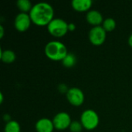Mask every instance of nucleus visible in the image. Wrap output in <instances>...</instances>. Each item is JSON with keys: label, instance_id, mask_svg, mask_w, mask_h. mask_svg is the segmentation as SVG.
I'll list each match as a JSON object with an SVG mask.
<instances>
[{"label": "nucleus", "instance_id": "nucleus-1", "mask_svg": "<svg viewBox=\"0 0 132 132\" xmlns=\"http://www.w3.org/2000/svg\"><path fill=\"white\" fill-rule=\"evenodd\" d=\"M29 14L32 22L38 26H47L54 19V9L47 2H38L33 5Z\"/></svg>", "mask_w": 132, "mask_h": 132}, {"label": "nucleus", "instance_id": "nucleus-2", "mask_svg": "<svg viewBox=\"0 0 132 132\" xmlns=\"http://www.w3.org/2000/svg\"><path fill=\"white\" fill-rule=\"evenodd\" d=\"M44 53L46 57L53 61H62L68 54L67 46L60 41L52 40L46 43Z\"/></svg>", "mask_w": 132, "mask_h": 132}, {"label": "nucleus", "instance_id": "nucleus-3", "mask_svg": "<svg viewBox=\"0 0 132 132\" xmlns=\"http://www.w3.org/2000/svg\"><path fill=\"white\" fill-rule=\"evenodd\" d=\"M80 121L84 129L87 131H93L99 125L100 118L95 111L92 109H87L82 112Z\"/></svg>", "mask_w": 132, "mask_h": 132}, {"label": "nucleus", "instance_id": "nucleus-4", "mask_svg": "<svg viewBox=\"0 0 132 132\" xmlns=\"http://www.w3.org/2000/svg\"><path fill=\"white\" fill-rule=\"evenodd\" d=\"M68 24L63 19L54 18L46 27L50 35L56 38H61L68 32Z\"/></svg>", "mask_w": 132, "mask_h": 132}, {"label": "nucleus", "instance_id": "nucleus-5", "mask_svg": "<svg viewBox=\"0 0 132 132\" xmlns=\"http://www.w3.org/2000/svg\"><path fill=\"white\" fill-rule=\"evenodd\" d=\"M107 37V32L102 26L92 27L89 32V40L94 46H101L104 43Z\"/></svg>", "mask_w": 132, "mask_h": 132}, {"label": "nucleus", "instance_id": "nucleus-6", "mask_svg": "<svg viewBox=\"0 0 132 132\" xmlns=\"http://www.w3.org/2000/svg\"><path fill=\"white\" fill-rule=\"evenodd\" d=\"M72 122L70 114L67 112L61 111L57 113L53 119L54 128L57 131H64L70 128Z\"/></svg>", "mask_w": 132, "mask_h": 132}, {"label": "nucleus", "instance_id": "nucleus-7", "mask_svg": "<svg viewBox=\"0 0 132 132\" xmlns=\"http://www.w3.org/2000/svg\"><path fill=\"white\" fill-rule=\"evenodd\" d=\"M66 97L68 102L74 107L81 106L85 98L84 92L78 87H70L66 94Z\"/></svg>", "mask_w": 132, "mask_h": 132}, {"label": "nucleus", "instance_id": "nucleus-8", "mask_svg": "<svg viewBox=\"0 0 132 132\" xmlns=\"http://www.w3.org/2000/svg\"><path fill=\"white\" fill-rule=\"evenodd\" d=\"M32 20L29 13L19 12L16 15L14 21V26L15 29L19 32H24L27 31L31 26Z\"/></svg>", "mask_w": 132, "mask_h": 132}, {"label": "nucleus", "instance_id": "nucleus-9", "mask_svg": "<svg viewBox=\"0 0 132 132\" xmlns=\"http://www.w3.org/2000/svg\"><path fill=\"white\" fill-rule=\"evenodd\" d=\"M86 20L90 25H91L93 27H94V26H101L103 23L104 19L103 18L102 14L99 11L93 9V10H90L87 12Z\"/></svg>", "mask_w": 132, "mask_h": 132}, {"label": "nucleus", "instance_id": "nucleus-10", "mask_svg": "<svg viewBox=\"0 0 132 132\" xmlns=\"http://www.w3.org/2000/svg\"><path fill=\"white\" fill-rule=\"evenodd\" d=\"M35 129L36 132H53L55 128L53 120H50L47 118H43L36 121L35 125Z\"/></svg>", "mask_w": 132, "mask_h": 132}, {"label": "nucleus", "instance_id": "nucleus-11", "mask_svg": "<svg viewBox=\"0 0 132 132\" xmlns=\"http://www.w3.org/2000/svg\"><path fill=\"white\" fill-rule=\"evenodd\" d=\"M93 2L91 0H73L71 2L72 8L77 12H88L91 8Z\"/></svg>", "mask_w": 132, "mask_h": 132}, {"label": "nucleus", "instance_id": "nucleus-12", "mask_svg": "<svg viewBox=\"0 0 132 132\" xmlns=\"http://www.w3.org/2000/svg\"><path fill=\"white\" fill-rule=\"evenodd\" d=\"M0 58L4 63L10 64L15 60L16 56L15 53L11 50H2L0 53Z\"/></svg>", "mask_w": 132, "mask_h": 132}, {"label": "nucleus", "instance_id": "nucleus-13", "mask_svg": "<svg viewBox=\"0 0 132 132\" xmlns=\"http://www.w3.org/2000/svg\"><path fill=\"white\" fill-rule=\"evenodd\" d=\"M16 6L21 12L29 13L33 5L29 0H18L16 2Z\"/></svg>", "mask_w": 132, "mask_h": 132}, {"label": "nucleus", "instance_id": "nucleus-14", "mask_svg": "<svg viewBox=\"0 0 132 132\" xmlns=\"http://www.w3.org/2000/svg\"><path fill=\"white\" fill-rule=\"evenodd\" d=\"M4 132H21L20 125L18 121L12 120L5 124Z\"/></svg>", "mask_w": 132, "mask_h": 132}, {"label": "nucleus", "instance_id": "nucleus-15", "mask_svg": "<svg viewBox=\"0 0 132 132\" xmlns=\"http://www.w3.org/2000/svg\"><path fill=\"white\" fill-rule=\"evenodd\" d=\"M77 62V58L73 53H68V54L64 57V59L62 60V63L63 67L66 68H71L73 67Z\"/></svg>", "mask_w": 132, "mask_h": 132}, {"label": "nucleus", "instance_id": "nucleus-16", "mask_svg": "<svg viewBox=\"0 0 132 132\" xmlns=\"http://www.w3.org/2000/svg\"><path fill=\"white\" fill-rule=\"evenodd\" d=\"M116 21L113 18H107L104 20L102 23V27L104 29V30L108 32H112L116 28Z\"/></svg>", "mask_w": 132, "mask_h": 132}, {"label": "nucleus", "instance_id": "nucleus-17", "mask_svg": "<svg viewBox=\"0 0 132 132\" xmlns=\"http://www.w3.org/2000/svg\"><path fill=\"white\" fill-rule=\"evenodd\" d=\"M83 128H84V127H83L82 124L80 123V121H72L70 124V126L69 128L70 132H81Z\"/></svg>", "mask_w": 132, "mask_h": 132}, {"label": "nucleus", "instance_id": "nucleus-18", "mask_svg": "<svg viewBox=\"0 0 132 132\" xmlns=\"http://www.w3.org/2000/svg\"><path fill=\"white\" fill-rule=\"evenodd\" d=\"M70 88H68V87L65 84H60L59 86H58V90L60 93H63V94H67V91L69 90Z\"/></svg>", "mask_w": 132, "mask_h": 132}, {"label": "nucleus", "instance_id": "nucleus-19", "mask_svg": "<svg viewBox=\"0 0 132 132\" xmlns=\"http://www.w3.org/2000/svg\"><path fill=\"white\" fill-rule=\"evenodd\" d=\"M68 29H69V31H70V32L74 31V30L76 29V25H75L74 23H73V22L69 23V24H68Z\"/></svg>", "mask_w": 132, "mask_h": 132}, {"label": "nucleus", "instance_id": "nucleus-20", "mask_svg": "<svg viewBox=\"0 0 132 132\" xmlns=\"http://www.w3.org/2000/svg\"><path fill=\"white\" fill-rule=\"evenodd\" d=\"M3 119H4V121H6V123H7V122H9V121H12V120H11V118H10V116H9V114H4V116H3Z\"/></svg>", "mask_w": 132, "mask_h": 132}, {"label": "nucleus", "instance_id": "nucleus-21", "mask_svg": "<svg viewBox=\"0 0 132 132\" xmlns=\"http://www.w3.org/2000/svg\"><path fill=\"white\" fill-rule=\"evenodd\" d=\"M4 36V28L2 25H0V38L2 39Z\"/></svg>", "mask_w": 132, "mask_h": 132}, {"label": "nucleus", "instance_id": "nucleus-22", "mask_svg": "<svg viewBox=\"0 0 132 132\" xmlns=\"http://www.w3.org/2000/svg\"><path fill=\"white\" fill-rule=\"evenodd\" d=\"M128 45L131 46V47H132V33L130 35V36L128 37Z\"/></svg>", "mask_w": 132, "mask_h": 132}, {"label": "nucleus", "instance_id": "nucleus-23", "mask_svg": "<svg viewBox=\"0 0 132 132\" xmlns=\"http://www.w3.org/2000/svg\"><path fill=\"white\" fill-rule=\"evenodd\" d=\"M2 102H3V94L1 92L0 93V103L2 104Z\"/></svg>", "mask_w": 132, "mask_h": 132}]
</instances>
